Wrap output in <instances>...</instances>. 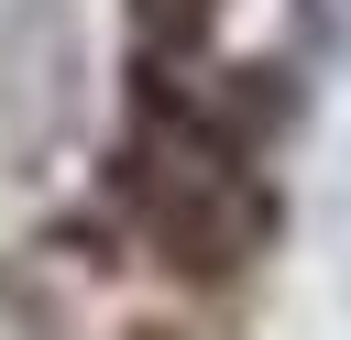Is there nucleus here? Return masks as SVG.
I'll use <instances>...</instances> for the list:
<instances>
[{
  "label": "nucleus",
  "mask_w": 351,
  "mask_h": 340,
  "mask_svg": "<svg viewBox=\"0 0 351 340\" xmlns=\"http://www.w3.org/2000/svg\"><path fill=\"white\" fill-rule=\"evenodd\" d=\"M121 208L143 219V241L176 274H241L274 241V175L252 154V132H230L197 99H154L132 154H121Z\"/></svg>",
  "instance_id": "obj_1"
}]
</instances>
